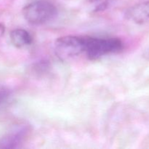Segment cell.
<instances>
[{"label": "cell", "mask_w": 149, "mask_h": 149, "mask_svg": "<svg viewBox=\"0 0 149 149\" xmlns=\"http://www.w3.org/2000/svg\"><path fill=\"white\" fill-rule=\"evenodd\" d=\"M143 57L147 60V61H149V49H147L143 54Z\"/></svg>", "instance_id": "ba28073f"}, {"label": "cell", "mask_w": 149, "mask_h": 149, "mask_svg": "<svg viewBox=\"0 0 149 149\" xmlns=\"http://www.w3.org/2000/svg\"><path fill=\"white\" fill-rule=\"evenodd\" d=\"M127 18L136 24L149 23V1L138 3L130 7L125 13Z\"/></svg>", "instance_id": "277c9868"}, {"label": "cell", "mask_w": 149, "mask_h": 149, "mask_svg": "<svg viewBox=\"0 0 149 149\" xmlns=\"http://www.w3.org/2000/svg\"><path fill=\"white\" fill-rule=\"evenodd\" d=\"M27 128L22 127L0 138V148H15L23 141L27 134Z\"/></svg>", "instance_id": "5b68a950"}, {"label": "cell", "mask_w": 149, "mask_h": 149, "mask_svg": "<svg viewBox=\"0 0 149 149\" xmlns=\"http://www.w3.org/2000/svg\"><path fill=\"white\" fill-rule=\"evenodd\" d=\"M10 41L15 47L22 48L31 45L32 37L27 31L21 29H17L12 31L10 34Z\"/></svg>", "instance_id": "8992f818"}, {"label": "cell", "mask_w": 149, "mask_h": 149, "mask_svg": "<svg viewBox=\"0 0 149 149\" xmlns=\"http://www.w3.org/2000/svg\"><path fill=\"white\" fill-rule=\"evenodd\" d=\"M23 15L28 23L39 26L52 20L56 16L57 8L50 1L40 0L24 7Z\"/></svg>", "instance_id": "6da1fadb"}, {"label": "cell", "mask_w": 149, "mask_h": 149, "mask_svg": "<svg viewBox=\"0 0 149 149\" xmlns=\"http://www.w3.org/2000/svg\"><path fill=\"white\" fill-rule=\"evenodd\" d=\"M9 95H10V93L6 89L0 87V106L7 101Z\"/></svg>", "instance_id": "52a82bcc"}, {"label": "cell", "mask_w": 149, "mask_h": 149, "mask_svg": "<svg viewBox=\"0 0 149 149\" xmlns=\"http://www.w3.org/2000/svg\"><path fill=\"white\" fill-rule=\"evenodd\" d=\"M122 41L116 38L85 37L84 53L91 60L98 59L104 55L119 52L123 49Z\"/></svg>", "instance_id": "7a4b0ae2"}, {"label": "cell", "mask_w": 149, "mask_h": 149, "mask_svg": "<svg viewBox=\"0 0 149 149\" xmlns=\"http://www.w3.org/2000/svg\"><path fill=\"white\" fill-rule=\"evenodd\" d=\"M85 51V37L65 36L58 38L55 42V52L63 61L79 56Z\"/></svg>", "instance_id": "3957f363"}]
</instances>
